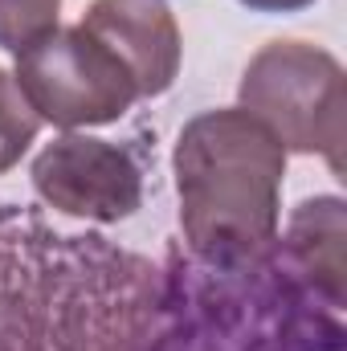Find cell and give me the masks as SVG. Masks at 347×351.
<instances>
[{
  "label": "cell",
  "mask_w": 347,
  "mask_h": 351,
  "mask_svg": "<svg viewBox=\"0 0 347 351\" xmlns=\"http://www.w3.org/2000/svg\"><path fill=\"white\" fill-rule=\"evenodd\" d=\"M180 229L217 269L261 262L278 241L286 147L241 106L204 110L176 139Z\"/></svg>",
  "instance_id": "obj_1"
},
{
  "label": "cell",
  "mask_w": 347,
  "mask_h": 351,
  "mask_svg": "<svg viewBox=\"0 0 347 351\" xmlns=\"http://www.w3.org/2000/svg\"><path fill=\"white\" fill-rule=\"evenodd\" d=\"M241 110L261 119L286 152L323 156L344 172V66L311 41H270L241 74Z\"/></svg>",
  "instance_id": "obj_2"
},
{
  "label": "cell",
  "mask_w": 347,
  "mask_h": 351,
  "mask_svg": "<svg viewBox=\"0 0 347 351\" xmlns=\"http://www.w3.org/2000/svg\"><path fill=\"white\" fill-rule=\"evenodd\" d=\"M12 78L41 123L66 131L115 123L139 98L131 70L82 25L53 29L29 49H21Z\"/></svg>",
  "instance_id": "obj_3"
},
{
  "label": "cell",
  "mask_w": 347,
  "mask_h": 351,
  "mask_svg": "<svg viewBox=\"0 0 347 351\" xmlns=\"http://www.w3.org/2000/svg\"><path fill=\"white\" fill-rule=\"evenodd\" d=\"M29 176L49 208L82 221H123L143 200V172L131 152L90 135L53 139L37 152Z\"/></svg>",
  "instance_id": "obj_4"
},
{
  "label": "cell",
  "mask_w": 347,
  "mask_h": 351,
  "mask_svg": "<svg viewBox=\"0 0 347 351\" xmlns=\"http://www.w3.org/2000/svg\"><path fill=\"white\" fill-rule=\"evenodd\" d=\"M78 25L131 70L139 98L172 90L184 45L176 16L160 0H94Z\"/></svg>",
  "instance_id": "obj_5"
},
{
  "label": "cell",
  "mask_w": 347,
  "mask_h": 351,
  "mask_svg": "<svg viewBox=\"0 0 347 351\" xmlns=\"http://www.w3.org/2000/svg\"><path fill=\"white\" fill-rule=\"evenodd\" d=\"M344 200L339 196H315L302 200L290 217V258L298 274L315 282V294L331 302V311L344 306Z\"/></svg>",
  "instance_id": "obj_6"
},
{
  "label": "cell",
  "mask_w": 347,
  "mask_h": 351,
  "mask_svg": "<svg viewBox=\"0 0 347 351\" xmlns=\"http://www.w3.org/2000/svg\"><path fill=\"white\" fill-rule=\"evenodd\" d=\"M37 131H41V119L25 102L16 78L0 70V172L21 164V156L37 143Z\"/></svg>",
  "instance_id": "obj_7"
},
{
  "label": "cell",
  "mask_w": 347,
  "mask_h": 351,
  "mask_svg": "<svg viewBox=\"0 0 347 351\" xmlns=\"http://www.w3.org/2000/svg\"><path fill=\"white\" fill-rule=\"evenodd\" d=\"M62 0H0V49L21 53L58 29Z\"/></svg>",
  "instance_id": "obj_8"
},
{
  "label": "cell",
  "mask_w": 347,
  "mask_h": 351,
  "mask_svg": "<svg viewBox=\"0 0 347 351\" xmlns=\"http://www.w3.org/2000/svg\"><path fill=\"white\" fill-rule=\"evenodd\" d=\"M246 8H254V12H302V8H311L315 0H241Z\"/></svg>",
  "instance_id": "obj_9"
}]
</instances>
